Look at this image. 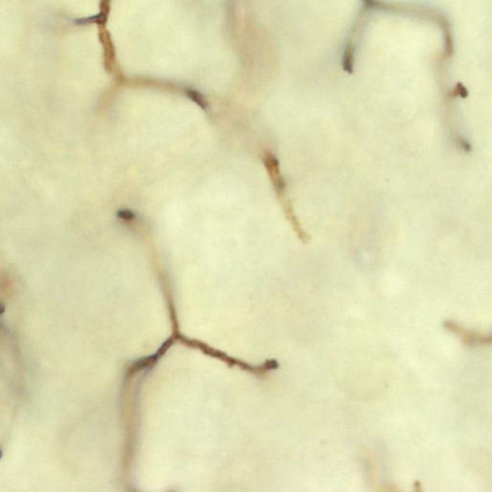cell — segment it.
<instances>
[{"mask_svg": "<svg viewBox=\"0 0 492 492\" xmlns=\"http://www.w3.org/2000/svg\"><path fill=\"white\" fill-rule=\"evenodd\" d=\"M117 216L123 221H132L135 219L136 214L130 210H120L117 212Z\"/></svg>", "mask_w": 492, "mask_h": 492, "instance_id": "cell-2", "label": "cell"}, {"mask_svg": "<svg viewBox=\"0 0 492 492\" xmlns=\"http://www.w3.org/2000/svg\"><path fill=\"white\" fill-rule=\"evenodd\" d=\"M444 326L446 328L449 329L450 331L459 334L460 337L464 341V343L467 344V345H473V344H476V343L486 344V343H489L491 341L490 336L485 337V336L481 335L479 333L471 332L469 330H465L462 326H460L458 323L453 322V321H446L444 323Z\"/></svg>", "mask_w": 492, "mask_h": 492, "instance_id": "cell-1", "label": "cell"}]
</instances>
